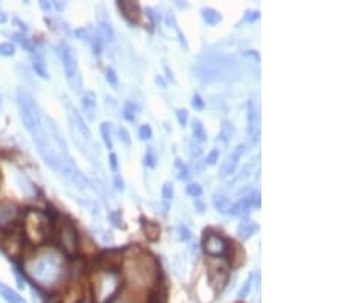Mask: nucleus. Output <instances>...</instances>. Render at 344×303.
<instances>
[{
  "label": "nucleus",
  "instance_id": "obj_25",
  "mask_svg": "<svg viewBox=\"0 0 344 303\" xmlns=\"http://www.w3.org/2000/svg\"><path fill=\"white\" fill-rule=\"evenodd\" d=\"M233 135H234V129H233L231 123L225 120V121L220 124V136H219V138H220V139L226 144V142L231 141Z\"/></svg>",
  "mask_w": 344,
  "mask_h": 303
},
{
  "label": "nucleus",
  "instance_id": "obj_10",
  "mask_svg": "<svg viewBox=\"0 0 344 303\" xmlns=\"http://www.w3.org/2000/svg\"><path fill=\"white\" fill-rule=\"evenodd\" d=\"M208 279H210V283L214 289H222L228 280V268L223 267L222 263L219 265H210V268H208Z\"/></svg>",
  "mask_w": 344,
  "mask_h": 303
},
{
  "label": "nucleus",
  "instance_id": "obj_17",
  "mask_svg": "<svg viewBox=\"0 0 344 303\" xmlns=\"http://www.w3.org/2000/svg\"><path fill=\"white\" fill-rule=\"evenodd\" d=\"M191 135H193V141L195 142H205L207 141V130L202 124V121L199 118H195L193 121H191Z\"/></svg>",
  "mask_w": 344,
  "mask_h": 303
},
{
  "label": "nucleus",
  "instance_id": "obj_44",
  "mask_svg": "<svg viewBox=\"0 0 344 303\" xmlns=\"http://www.w3.org/2000/svg\"><path fill=\"white\" fill-rule=\"evenodd\" d=\"M165 22H167V25H168V26H171V28H176V19H175L173 13H168V14H167V17H165ZM176 29H178V28H176Z\"/></svg>",
  "mask_w": 344,
  "mask_h": 303
},
{
  "label": "nucleus",
  "instance_id": "obj_41",
  "mask_svg": "<svg viewBox=\"0 0 344 303\" xmlns=\"http://www.w3.org/2000/svg\"><path fill=\"white\" fill-rule=\"evenodd\" d=\"M109 166L112 169L113 173H118V157L115 154H110L109 155Z\"/></svg>",
  "mask_w": 344,
  "mask_h": 303
},
{
  "label": "nucleus",
  "instance_id": "obj_47",
  "mask_svg": "<svg viewBox=\"0 0 344 303\" xmlns=\"http://www.w3.org/2000/svg\"><path fill=\"white\" fill-rule=\"evenodd\" d=\"M40 7H42L45 11H49V10H51V5H49V4H46V2H40Z\"/></svg>",
  "mask_w": 344,
  "mask_h": 303
},
{
  "label": "nucleus",
  "instance_id": "obj_7",
  "mask_svg": "<svg viewBox=\"0 0 344 303\" xmlns=\"http://www.w3.org/2000/svg\"><path fill=\"white\" fill-rule=\"evenodd\" d=\"M64 104H66V110H67V118H69V123H70V130L73 129L75 132H78V135L81 136L84 144L86 142H92V132H91L89 126L84 123L83 115L69 101H64Z\"/></svg>",
  "mask_w": 344,
  "mask_h": 303
},
{
  "label": "nucleus",
  "instance_id": "obj_1",
  "mask_svg": "<svg viewBox=\"0 0 344 303\" xmlns=\"http://www.w3.org/2000/svg\"><path fill=\"white\" fill-rule=\"evenodd\" d=\"M25 268L29 277L43 288H52L58 285L66 273L63 256L54 250L40 251L35 257L26 262Z\"/></svg>",
  "mask_w": 344,
  "mask_h": 303
},
{
  "label": "nucleus",
  "instance_id": "obj_45",
  "mask_svg": "<svg viewBox=\"0 0 344 303\" xmlns=\"http://www.w3.org/2000/svg\"><path fill=\"white\" fill-rule=\"evenodd\" d=\"M155 82H156V85H159L162 89H165L167 88V83H165V80L161 77V75H156V79H155Z\"/></svg>",
  "mask_w": 344,
  "mask_h": 303
},
{
  "label": "nucleus",
  "instance_id": "obj_2",
  "mask_svg": "<svg viewBox=\"0 0 344 303\" xmlns=\"http://www.w3.org/2000/svg\"><path fill=\"white\" fill-rule=\"evenodd\" d=\"M127 280L136 288H148L158 277V265L151 256L138 254L129 257L124 263Z\"/></svg>",
  "mask_w": 344,
  "mask_h": 303
},
{
  "label": "nucleus",
  "instance_id": "obj_12",
  "mask_svg": "<svg viewBox=\"0 0 344 303\" xmlns=\"http://www.w3.org/2000/svg\"><path fill=\"white\" fill-rule=\"evenodd\" d=\"M118 8L123 13V16L130 23H138L141 19V8L136 2H118Z\"/></svg>",
  "mask_w": 344,
  "mask_h": 303
},
{
  "label": "nucleus",
  "instance_id": "obj_49",
  "mask_svg": "<svg viewBox=\"0 0 344 303\" xmlns=\"http://www.w3.org/2000/svg\"><path fill=\"white\" fill-rule=\"evenodd\" d=\"M115 303H132L130 300H126V298H123V300H118V301H115Z\"/></svg>",
  "mask_w": 344,
  "mask_h": 303
},
{
  "label": "nucleus",
  "instance_id": "obj_22",
  "mask_svg": "<svg viewBox=\"0 0 344 303\" xmlns=\"http://www.w3.org/2000/svg\"><path fill=\"white\" fill-rule=\"evenodd\" d=\"M0 297H2L7 303H23V298L11 288L0 283Z\"/></svg>",
  "mask_w": 344,
  "mask_h": 303
},
{
  "label": "nucleus",
  "instance_id": "obj_30",
  "mask_svg": "<svg viewBox=\"0 0 344 303\" xmlns=\"http://www.w3.org/2000/svg\"><path fill=\"white\" fill-rule=\"evenodd\" d=\"M16 54V46L10 42L0 43V55L2 57H13Z\"/></svg>",
  "mask_w": 344,
  "mask_h": 303
},
{
  "label": "nucleus",
  "instance_id": "obj_6",
  "mask_svg": "<svg viewBox=\"0 0 344 303\" xmlns=\"http://www.w3.org/2000/svg\"><path fill=\"white\" fill-rule=\"evenodd\" d=\"M58 245L66 254H75L78 250V235L69 220L61 222L58 229Z\"/></svg>",
  "mask_w": 344,
  "mask_h": 303
},
{
  "label": "nucleus",
  "instance_id": "obj_39",
  "mask_svg": "<svg viewBox=\"0 0 344 303\" xmlns=\"http://www.w3.org/2000/svg\"><path fill=\"white\" fill-rule=\"evenodd\" d=\"M176 118H178V123H179L182 127H185L187 123H188V112H187L185 109H178V110H176Z\"/></svg>",
  "mask_w": 344,
  "mask_h": 303
},
{
  "label": "nucleus",
  "instance_id": "obj_23",
  "mask_svg": "<svg viewBox=\"0 0 344 303\" xmlns=\"http://www.w3.org/2000/svg\"><path fill=\"white\" fill-rule=\"evenodd\" d=\"M138 115H139V107H138L135 103L127 101V103L124 104V109H123V117H124L129 123H135L136 118H138Z\"/></svg>",
  "mask_w": 344,
  "mask_h": 303
},
{
  "label": "nucleus",
  "instance_id": "obj_29",
  "mask_svg": "<svg viewBox=\"0 0 344 303\" xmlns=\"http://www.w3.org/2000/svg\"><path fill=\"white\" fill-rule=\"evenodd\" d=\"M252 282H254V274H249L248 279L245 280V283L242 285V288L239 289V294H237V295H239L240 298H245V297L249 295L251 288H252Z\"/></svg>",
  "mask_w": 344,
  "mask_h": 303
},
{
  "label": "nucleus",
  "instance_id": "obj_42",
  "mask_svg": "<svg viewBox=\"0 0 344 303\" xmlns=\"http://www.w3.org/2000/svg\"><path fill=\"white\" fill-rule=\"evenodd\" d=\"M113 184H115V188H117V190H124V181H123V178L120 176V173H115L113 175Z\"/></svg>",
  "mask_w": 344,
  "mask_h": 303
},
{
  "label": "nucleus",
  "instance_id": "obj_36",
  "mask_svg": "<svg viewBox=\"0 0 344 303\" xmlns=\"http://www.w3.org/2000/svg\"><path fill=\"white\" fill-rule=\"evenodd\" d=\"M118 135H120V141L124 144V145H127V147H130L132 145V139H130V133L127 132V129L126 127H120L118 129Z\"/></svg>",
  "mask_w": 344,
  "mask_h": 303
},
{
  "label": "nucleus",
  "instance_id": "obj_19",
  "mask_svg": "<svg viewBox=\"0 0 344 303\" xmlns=\"http://www.w3.org/2000/svg\"><path fill=\"white\" fill-rule=\"evenodd\" d=\"M100 132H101V138H103V142H104L106 148L112 150L113 148V127H112V123H109V121L101 123Z\"/></svg>",
  "mask_w": 344,
  "mask_h": 303
},
{
  "label": "nucleus",
  "instance_id": "obj_46",
  "mask_svg": "<svg viewBox=\"0 0 344 303\" xmlns=\"http://www.w3.org/2000/svg\"><path fill=\"white\" fill-rule=\"evenodd\" d=\"M164 69H165V72L168 73V79L175 83V77H173V73H171V70H168V66H164Z\"/></svg>",
  "mask_w": 344,
  "mask_h": 303
},
{
  "label": "nucleus",
  "instance_id": "obj_38",
  "mask_svg": "<svg viewBox=\"0 0 344 303\" xmlns=\"http://www.w3.org/2000/svg\"><path fill=\"white\" fill-rule=\"evenodd\" d=\"M162 198H164L165 202L171 201V198H173V184L171 182H165L164 184V187H162Z\"/></svg>",
  "mask_w": 344,
  "mask_h": 303
},
{
  "label": "nucleus",
  "instance_id": "obj_24",
  "mask_svg": "<svg viewBox=\"0 0 344 303\" xmlns=\"http://www.w3.org/2000/svg\"><path fill=\"white\" fill-rule=\"evenodd\" d=\"M144 233H145V238L148 241H158L159 239V233H161V229L158 223H153V222H145L144 223Z\"/></svg>",
  "mask_w": 344,
  "mask_h": 303
},
{
  "label": "nucleus",
  "instance_id": "obj_32",
  "mask_svg": "<svg viewBox=\"0 0 344 303\" xmlns=\"http://www.w3.org/2000/svg\"><path fill=\"white\" fill-rule=\"evenodd\" d=\"M138 136H139L141 141H148V139H151V136H153L151 127H150L148 124H142V126L139 127V130H138Z\"/></svg>",
  "mask_w": 344,
  "mask_h": 303
},
{
  "label": "nucleus",
  "instance_id": "obj_37",
  "mask_svg": "<svg viewBox=\"0 0 344 303\" xmlns=\"http://www.w3.org/2000/svg\"><path fill=\"white\" fill-rule=\"evenodd\" d=\"M176 233H178V239H179V241H182V242H187V241L191 238L190 230L187 229V226H184V225H179V226H178Z\"/></svg>",
  "mask_w": 344,
  "mask_h": 303
},
{
  "label": "nucleus",
  "instance_id": "obj_31",
  "mask_svg": "<svg viewBox=\"0 0 344 303\" xmlns=\"http://www.w3.org/2000/svg\"><path fill=\"white\" fill-rule=\"evenodd\" d=\"M106 82H107L112 88H115V89L118 88V75H117V72H115L112 67H107V69H106Z\"/></svg>",
  "mask_w": 344,
  "mask_h": 303
},
{
  "label": "nucleus",
  "instance_id": "obj_5",
  "mask_svg": "<svg viewBox=\"0 0 344 303\" xmlns=\"http://www.w3.org/2000/svg\"><path fill=\"white\" fill-rule=\"evenodd\" d=\"M26 225V235L34 244H40L46 238V226H48V219L43 213L38 211H29L25 219Z\"/></svg>",
  "mask_w": 344,
  "mask_h": 303
},
{
  "label": "nucleus",
  "instance_id": "obj_14",
  "mask_svg": "<svg viewBox=\"0 0 344 303\" xmlns=\"http://www.w3.org/2000/svg\"><path fill=\"white\" fill-rule=\"evenodd\" d=\"M251 207H252L251 196H243L240 201H237L234 205H231V210H229V213H231L233 216L245 217V216H248V214H249Z\"/></svg>",
  "mask_w": 344,
  "mask_h": 303
},
{
  "label": "nucleus",
  "instance_id": "obj_18",
  "mask_svg": "<svg viewBox=\"0 0 344 303\" xmlns=\"http://www.w3.org/2000/svg\"><path fill=\"white\" fill-rule=\"evenodd\" d=\"M257 226L254 225L252 220H248V219H242V222L237 225V236L239 239L242 241H246L252 236V233L255 232Z\"/></svg>",
  "mask_w": 344,
  "mask_h": 303
},
{
  "label": "nucleus",
  "instance_id": "obj_35",
  "mask_svg": "<svg viewBox=\"0 0 344 303\" xmlns=\"http://www.w3.org/2000/svg\"><path fill=\"white\" fill-rule=\"evenodd\" d=\"M191 107H193L195 110H204L205 109V101L202 100V97L199 94H195L193 98H191Z\"/></svg>",
  "mask_w": 344,
  "mask_h": 303
},
{
  "label": "nucleus",
  "instance_id": "obj_40",
  "mask_svg": "<svg viewBox=\"0 0 344 303\" xmlns=\"http://www.w3.org/2000/svg\"><path fill=\"white\" fill-rule=\"evenodd\" d=\"M217 161H219V150H217V148H213V150L210 152V154H208L207 160H205V164H208V166H214Z\"/></svg>",
  "mask_w": 344,
  "mask_h": 303
},
{
  "label": "nucleus",
  "instance_id": "obj_16",
  "mask_svg": "<svg viewBox=\"0 0 344 303\" xmlns=\"http://www.w3.org/2000/svg\"><path fill=\"white\" fill-rule=\"evenodd\" d=\"M32 67H34L35 73H37V75H40L42 79H45V80L49 79V73H48V70H46L45 58H43V55H42L40 52H37V51H35L34 55H32Z\"/></svg>",
  "mask_w": 344,
  "mask_h": 303
},
{
  "label": "nucleus",
  "instance_id": "obj_43",
  "mask_svg": "<svg viewBox=\"0 0 344 303\" xmlns=\"http://www.w3.org/2000/svg\"><path fill=\"white\" fill-rule=\"evenodd\" d=\"M259 17H260V13H259V11H248L246 16H245V20H246V22H254V20H257Z\"/></svg>",
  "mask_w": 344,
  "mask_h": 303
},
{
  "label": "nucleus",
  "instance_id": "obj_33",
  "mask_svg": "<svg viewBox=\"0 0 344 303\" xmlns=\"http://www.w3.org/2000/svg\"><path fill=\"white\" fill-rule=\"evenodd\" d=\"M14 39H16V42L22 46V48H25L26 51H31V52H34V48H32V45H31V42L26 39V37L23 35V34H16L14 35Z\"/></svg>",
  "mask_w": 344,
  "mask_h": 303
},
{
  "label": "nucleus",
  "instance_id": "obj_28",
  "mask_svg": "<svg viewBox=\"0 0 344 303\" xmlns=\"http://www.w3.org/2000/svg\"><path fill=\"white\" fill-rule=\"evenodd\" d=\"M204 190H202V185L198 184V182H191L187 185V195L191 196V198H199L202 196Z\"/></svg>",
  "mask_w": 344,
  "mask_h": 303
},
{
  "label": "nucleus",
  "instance_id": "obj_50",
  "mask_svg": "<svg viewBox=\"0 0 344 303\" xmlns=\"http://www.w3.org/2000/svg\"><path fill=\"white\" fill-rule=\"evenodd\" d=\"M2 104H4V101H2V95H0V110H2Z\"/></svg>",
  "mask_w": 344,
  "mask_h": 303
},
{
  "label": "nucleus",
  "instance_id": "obj_11",
  "mask_svg": "<svg viewBox=\"0 0 344 303\" xmlns=\"http://www.w3.org/2000/svg\"><path fill=\"white\" fill-rule=\"evenodd\" d=\"M80 106H81L83 115L88 118V121H94L97 117V97H95V94L91 91L84 92L81 95Z\"/></svg>",
  "mask_w": 344,
  "mask_h": 303
},
{
  "label": "nucleus",
  "instance_id": "obj_20",
  "mask_svg": "<svg viewBox=\"0 0 344 303\" xmlns=\"http://www.w3.org/2000/svg\"><path fill=\"white\" fill-rule=\"evenodd\" d=\"M213 202H214V208H216L220 214H228L229 210H231V205H233L231 201H229V198H226V196L222 195V193L214 195Z\"/></svg>",
  "mask_w": 344,
  "mask_h": 303
},
{
  "label": "nucleus",
  "instance_id": "obj_27",
  "mask_svg": "<svg viewBox=\"0 0 344 303\" xmlns=\"http://www.w3.org/2000/svg\"><path fill=\"white\" fill-rule=\"evenodd\" d=\"M175 169H176V172H178V179H181V181H185V179H188V176H190V170H188V167L178 158L176 161H175Z\"/></svg>",
  "mask_w": 344,
  "mask_h": 303
},
{
  "label": "nucleus",
  "instance_id": "obj_15",
  "mask_svg": "<svg viewBox=\"0 0 344 303\" xmlns=\"http://www.w3.org/2000/svg\"><path fill=\"white\" fill-rule=\"evenodd\" d=\"M257 124H259V113H257V109L254 106L252 101L248 103V136L254 141V135H255V129H257Z\"/></svg>",
  "mask_w": 344,
  "mask_h": 303
},
{
  "label": "nucleus",
  "instance_id": "obj_34",
  "mask_svg": "<svg viewBox=\"0 0 344 303\" xmlns=\"http://www.w3.org/2000/svg\"><path fill=\"white\" fill-rule=\"evenodd\" d=\"M188 154H190V157L193 158V160H198V158L202 155V148H201L199 144H196V142L193 141V142H190V144H188Z\"/></svg>",
  "mask_w": 344,
  "mask_h": 303
},
{
  "label": "nucleus",
  "instance_id": "obj_4",
  "mask_svg": "<svg viewBox=\"0 0 344 303\" xmlns=\"http://www.w3.org/2000/svg\"><path fill=\"white\" fill-rule=\"evenodd\" d=\"M58 55L60 60L63 63V69H64V77L67 80L69 88L75 92V94H81L83 89V79L80 73V67H78V61H76V55L73 52V49H70L67 45L61 43L58 46Z\"/></svg>",
  "mask_w": 344,
  "mask_h": 303
},
{
  "label": "nucleus",
  "instance_id": "obj_13",
  "mask_svg": "<svg viewBox=\"0 0 344 303\" xmlns=\"http://www.w3.org/2000/svg\"><path fill=\"white\" fill-rule=\"evenodd\" d=\"M97 34L100 35V39L103 40V43H112L113 39H115V32H113L110 20L100 19L98 20V26H97Z\"/></svg>",
  "mask_w": 344,
  "mask_h": 303
},
{
  "label": "nucleus",
  "instance_id": "obj_8",
  "mask_svg": "<svg viewBox=\"0 0 344 303\" xmlns=\"http://www.w3.org/2000/svg\"><path fill=\"white\" fill-rule=\"evenodd\" d=\"M204 251L211 257H222L228 254L229 244L223 236L217 233H208L204 238Z\"/></svg>",
  "mask_w": 344,
  "mask_h": 303
},
{
  "label": "nucleus",
  "instance_id": "obj_3",
  "mask_svg": "<svg viewBox=\"0 0 344 303\" xmlns=\"http://www.w3.org/2000/svg\"><path fill=\"white\" fill-rule=\"evenodd\" d=\"M123 277L115 270H103L94 279L95 303H110L121 291Z\"/></svg>",
  "mask_w": 344,
  "mask_h": 303
},
{
  "label": "nucleus",
  "instance_id": "obj_9",
  "mask_svg": "<svg viewBox=\"0 0 344 303\" xmlns=\"http://www.w3.org/2000/svg\"><path fill=\"white\" fill-rule=\"evenodd\" d=\"M243 154H245V145H243V144L236 145V147L231 150V154H229V155L225 158V161L222 163L219 176H220V178H228V176H231V175L236 172V169H237V166H239V163H240Z\"/></svg>",
  "mask_w": 344,
  "mask_h": 303
},
{
  "label": "nucleus",
  "instance_id": "obj_26",
  "mask_svg": "<svg viewBox=\"0 0 344 303\" xmlns=\"http://www.w3.org/2000/svg\"><path fill=\"white\" fill-rule=\"evenodd\" d=\"M144 164H145L148 169H155V167L158 166V154H156L155 148H153V147H148V148L145 150Z\"/></svg>",
  "mask_w": 344,
  "mask_h": 303
},
{
  "label": "nucleus",
  "instance_id": "obj_21",
  "mask_svg": "<svg viewBox=\"0 0 344 303\" xmlns=\"http://www.w3.org/2000/svg\"><path fill=\"white\" fill-rule=\"evenodd\" d=\"M201 14H202V19L205 20V23L210 26H216L222 22V14L219 11H216L214 8H202Z\"/></svg>",
  "mask_w": 344,
  "mask_h": 303
},
{
  "label": "nucleus",
  "instance_id": "obj_48",
  "mask_svg": "<svg viewBox=\"0 0 344 303\" xmlns=\"http://www.w3.org/2000/svg\"><path fill=\"white\" fill-rule=\"evenodd\" d=\"M198 208H199V210H198L199 213H204V210H205V205H204V204H201V202H198Z\"/></svg>",
  "mask_w": 344,
  "mask_h": 303
}]
</instances>
